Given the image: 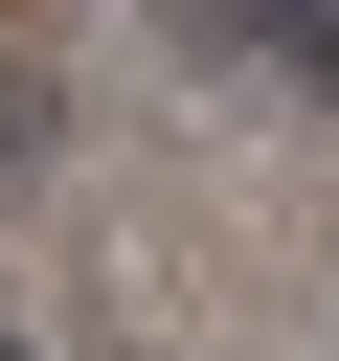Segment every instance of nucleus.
Segmentation results:
<instances>
[{
    "mask_svg": "<svg viewBox=\"0 0 339 361\" xmlns=\"http://www.w3.org/2000/svg\"><path fill=\"white\" fill-rule=\"evenodd\" d=\"M0 361H23V338H0Z\"/></svg>",
    "mask_w": 339,
    "mask_h": 361,
    "instance_id": "f257e3e1",
    "label": "nucleus"
}]
</instances>
